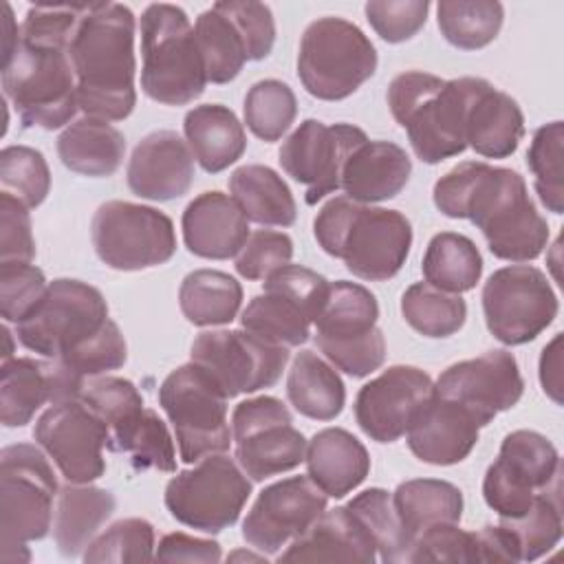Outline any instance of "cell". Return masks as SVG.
Returning a JSON list of instances; mask_svg holds the SVG:
<instances>
[{"label": "cell", "mask_w": 564, "mask_h": 564, "mask_svg": "<svg viewBox=\"0 0 564 564\" xmlns=\"http://www.w3.org/2000/svg\"><path fill=\"white\" fill-rule=\"evenodd\" d=\"M308 478L328 496L344 498L370 474V456L364 443L341 427L319 430L306 445Z\"/></svg>", "instance_id": "cell-32"}, {"label": "cell", "mask_w": 564, "mask_h": 564, "mask_svg": "<svg viewBox=\"0 0 564 564\" xmlns=\"http://www.w3.org/2000/svg\"><path fill=\"white\" fill-rule=\"evenodd\" d=\"M159 405L174 427L183 463H198L209 454L229 449L234 436L227 421V394L194 361L178 366L163 379Z\"/></svg>", "instance_id": "cell-10"}, {"label": "cell", "mask_w": 564, "mask_h": 564, "mask_svg": "<svg viewBox=\"0 0 564 564\" xmlns=\"http://www.w3.org/2000/svg\"><path fill=\"white\" fill-rule=\"evenodd\" d=\"M117 452H126L134 469L176 471V449L163 419L145 408L132 432L123 438Z\"/></svg>", "instance_id": "cell-50"}, {"label": "cell", "mask_w": 564, "mask_h": 564, "mask_svg": "<svg viewBox=\"0 0 564 564\" xmlns=\"http://www.w3.org/2000/svg\"><path fill=\"white\" fill-rule=\"evenodd\" d=\"M405 562H478L476 531H465L458 524L432 527L410 542Z\"/></svg>", "instance_id": "cell-55"}, {"label": "cell", "mask_w": 564, "mask_h": 564, "mask_svg": "<svg viewBox=\"0 0 564 564\" xmlns=\"http://www.w3.org/2000/svg\"><path fill=\"white\" fill-rule=\"evenodd\" d=\"M366 141V132L357 126H326L317 119H306L286 137L278 161L295 183L306 187V203L315 205L326 194L341 189L344 165Z\"/></svg>", "instance_id": "cell-21"}, {"label": "cell", "mask_w": 564, "mask_h": 564, "mask_svg": "<svg viewBox=\"0 0 564 564\" xmlns=\"http://www.w3.org/2000/svg\"><path fill=\"white\" fill-rule=\"evenodd\" d=\"M476 77L441 79L423 70H405L388 86L394 121L408 132L423 163H441L467 148L465 119Z\"/></svg>", "instance_id": "cell-4"}, {"label": "cell", "mask_w": 564, "mask_h": 564, "mask_svg": "<svg viewBox=\"0 0 564 564\" xmlns=\"http://www.w3.org/2000/svg\"><path fill=\"white\" fill-rule=\"evenodd\" d=\"M194 35L207 82L227 84L247 62L264 59L271 53L275 22L262 2L223 0L196 18Z\"/></svg>", "instance_id": "cell-12"}, {"label": "cell", "mask_w": 564, "mask_h": 564, "mask_svg": "<svg viewBox=\"0 0 564 564\" xmlns=\"http://www.w3.org/2000/svg\"><path fill=\"white\" fill-rule=\"evenodd\" d=\"M328 496L308 478L291 476L264 487L245 522V542L260 553H278L302 535L324 511Z\"/></svg>", "instance_id": "cell-22"}, {"label": "cell", "mask_w": 564, "mask_h": 564, "mask_svg": "<svg viewBox=\"0 0 564 564\" xmlns=\"http://www.w3.org/2000/svg\"><path fill=\"white\" fill-rule=\"evenodd\" d=\"M350 511L359 516V520L368 527L377 542L379 560L386 564L403 562L405 557V540L403 531L397 518V511L392 507V496L381 487H370L361 494H357L346 505Z\"/></svg>", "instance_id": "cell-48"}, {"label": "cell", "mask_w": 564, "mask_h": 564, "mask_svg": "<svg viewBox=\"0 0 564 564\" xmlns=\"http://www.w3.org/2000/svg\"><path fill=\"white\" fill-rule=\"evenodd\" d=\"M522 137L524 115L518 101L487 79L476 77L465 119L467 148L487 159H507L518 150Z\"/></svg>", "instance_id": "cell-30"}, {"label": "cell", "mask_w": 564, "mask_h": 564, "mask_svg": "<svg viewBox=\"0 0 564 564\" xmlns=\"http://www.w3.org/2000/svg\"><path fill=\"white\" fill-rule=\"evenodd\" d=\"M46 452L31 443L7 445L0 454L2 562H26V544L53 527L57 480Z\"/></svg>", "instance_id": "cell-6"}, {"label": "cell", "mask_w": 564, "mask_h": 564, "mask_svg": "<svg viewBox=\"0 0 564 564\" xmlns=\"http://www.w3.org/2000/svg\"><path fill=\"white\" fill-rule=\"evenodd\" d=\"M115 496L90 482L59 489L53 513V538L64 557L82 555L115 511Z\"/></svg>", "instance_id": "cell-34"}, {"label": "cell", "mask_w": 564, "mask_h": 564, "mask_svg": "<svg viewBox=\"0 0 564 564\" xmlns=\"http://www.w3.org/2000/svg\"><path fill=\"white\" fill-rule=\"evenodd\" d=\"M2 192L13 194L29 209L44 203L51 189V170L40 150L29 145H7L0 154Z\"/></svg>", "instance_id": "cell-47"}, {"label": "cell", "mask_w": 564, "mask_h": 564, "mask_svg": "<svg viewBox=\"0 0 564 564\" xmlns=\"http://www.w3.org/2000/svg\"><path fill=\"white\" fill-rule=\"evenodd\" d=\"M432 198L447 218L471 220L500 260H535L549 242L546 218L516 170L485 161L458 163L434 183Z\"/></svg>", "instance_id": "cell-1"}, {"label": "cell", "mask_w": 564, "mask_h": 564, "mask_svg": "<svg viewBox=\"0 0 564 564\" xmlns=\"http://www.w3.org/2000/svg\"><path fill=\"white\" fill-rule=\"evenodd\" d=\"M178 304L189 324L223 326L238 315L242 304V286L225 271L196 269L183 278Z\"/></svg>", "instance_id": "cell-39"}, {"label": "cell", "mask_w": 564, "mask_h": 564, "mask_svg": "<svg viewBox=\"0 0 564 564\" xmlns=\"http://www.w3.org/2000/svg\"><path fill=\"white\" fill-rule=\"evenodd\" d=\"M251 496V480L225 454H209L165 485V507L181 524L220 533L236 524Z\"/></svg>", "instance_id": "cell-13"}, {"label": "cell", "mask_w": 564, "mask_h": 564, "mask_svg": "<svg viewBox=\"0 0 564 564\" xmlns=\"http://www.w3.org/2000/svg\"><path fill=\"white\" fill-rule=\"evenodd\" d=\"M0 375V419L4 427L31 423L42 405L77 399L84 388V381L64 364L46 357H13L2 361Z\"/></svg>", "instance_id": "cell-25"}, {"label": "cell", "mask_w": 564, "mask_h": 564, "mask_svg": "<svg viewBox=\"0 0 564 564\" xmlns=\"http://www.w3.org/2000/svg\"><path fill=\"white\" fill-rule=\"evenodd\" d=\"M412 161L392 141H366L346 161L341 189L350 200L379 203L394 198L408 185Z\"/></svg>", "instance_id": "cell-31"}, {"label": "cell", "mask_w": 564, "mask_h": 564, "mask_svg": "<svg viewBox=\"0 0 564 564\" xmlns=\"http://www.w3.org/2000/svg\"><path fill=\"white\" fill-rule=\"evenodd\" d=\"M434 392L467 405L487 425L498 412L511 410L520 401L524 381L516 357L498 348L445 368L434 383Z\"/></svg>", "instance_id": "cell-24"}, {"label": "cell", "mask_w": 564, "mask_h": 564, "mask_svg": "<svg viewBox=\"0 0 564 564\" xmlns=\"http://www.w3.org/2000/svg\"><path fill=\"white\" fill-rule=\"evenodd\" d=\"M313 234L328 256L370 282L394 278L412 247V225L401 212L364 205L348 196H335L317 212Z\"/></svg>", "instance_id": "cell-3"}, {"label": "cell", "mask_w": 564, "mask_h": 564, "mask_svg": "<svg viewBox=\"0 0 564 564\" xmlns=\"http://www.w3.org/2000/svg\"><path fill=\"white\" fill-rule=\"evenodd\" d=\"M154 560L161 562H218L220 544L216 540L194 538L187 533H167L159 540Z\"/></svg>", "instance_id": "cell-58"}, {"label": "cell", "mask_w": 564, "mask_h": 564, "mask_svg": "<svg viewBox=\"0 0 564 564\" xmlns=\"http://www.w3.org/2000/svg\"><path fill=\"white\" fill-rule=\"evenodd\" d=\"M557 295L533 264H509L482 286V313L489 333L507 344L533 341L557 317Z\"/></svg>", "instance_id": "cell-17"}, {"label": "cell", "mask_w": 564, "mask_h": 564, "mask_svg": "<svg viewBox=\"0 0 564 564\" xmlns=\"http://www.w3.org/2000/svg\"><path fill=\"white\" fill-rule=\"evenodd\" d=\"M126 359H128L126 339L119 326L112 319H108L106 326L88 344H84L82 348H77L75 352L57 361L64 364L75 377H79L86 383L93 377L121 368Z\"/></svg>", "instance_id": "cell-53"}, {"label": "cell", "mask_w": 564, "mask_h": 564, "mask_svg": "<svg viewBox=\"0 0 564 564\" xmlns=\"http://www.w3.org/2000/svg\"><path fill=\"white\" fill-rule=\"evenodd\" d=\"M482 421L467 405L441 397L430 399L414 414L405 436L412 454L427 465H456L469 456L478 443Z\"/></svg>", "instance_id": "cell-26"}, {"label": "cell", "mask_w": 564, "mask_h": 564, "mask_svg": "<svg viewBox=\"0 0 564 564\" xmlns=\"http://www.w3.org/2000/svg\"><path fill=\"white\" fill-rule=\"evenodd\" d=\"M126 181L139 198L174 200L192 187L194 154L174 130L150 132L134 145Z\"/></svg>", "instance_id": "cell-27"}, {"label": "cell", "mask_w": 564, "mask_h": 564, "mask_svg": "<svg viewBox=\"0 0 564 564\" xmlns=\"http://www.w3.org/2000/svg\"><path fill=\"white\" fill-rule=\"evenodd\" d=\"M505 20V9L496 0H441L436 22L441 35L456 48L476 51L491 44Z\"/></svg>", "instance_id": "cell-42"}, {"label": "cell", "mask_w": 564, "mask_h": 564, "mask_svg": "<svg viewBox=\"0 0 564 564\" xmlns=\"http://www.w3.org/2000/svg\"><path fill=\"white\" fill-rule=\"evenodd\" d=\"M377 70V51L352 22L335 15L311 22L300 40L297 77L324 101L350 97Z\"/></svg>", "instance_id": "cell-8"}, {"label": "cell", "mask_w": 564, "mask_h": 564, "mask_svg": "<svg viewBox=\"0 0 564 564\" xmlns=\"http://www.w3.org/2000/svg\"><path fill=\"white\" fill-rule=\"evenodd\" d=\"M560 346H562V333H557L555 337H553V341L551 344H546L544 346V350H542V357H540V383H542V388H544V392L555 401V403H560L562 399H560V386H562V381H560V368H562V357H560Z\"/></svg>", "instance_id": "cell-59"}, {"label": "cell", "mask_w": 564, "mask_h": 564, "mask_svg": "<svg viewBox=\"0 0 564 564\" xmlns=\"http://www.w3.org/2000/svg\"><path fill=\"white\" fill-rule=\"evenodd\" d=\"M379 560L377 542L368 527L346 505L326 509L302 535H297L278 562H361Z\"/></svg>", "instance_id": "cell-28"}, {"label": "cell", "mask_w": 564, "mask_h": 564, "mask_svg": "<svg viewBox=\"0 0 564 564\" xmlns=\"http://www.w3.org/2000/svg\"><path fill=\"white\" fill-rule=\"evenodd\" d=\"M108 319V304L99 289L82 280L57 278L15 333L26 350L62 359L88 344Z\"/></svg>", "instance_id": "cell-11"}, {"label": "cell", "mask_w": 564, "mask_h": 564, "mask_svg": "<svg viewBox=\"0 0 564 564\" xmlns=\"http://www.w3.org/2000/svg\"><path fill=\"white\" fill-rule=\"evenodd\" d=\"M189 361L200 366L231 399L275 386L289 361V348L245 328L203 330L192 344Z\"/></svg>", "instance_id": "cell-19"}, {"label": "cell", "mask_w": 564, "mask_h": 564, "mask_svg": "<svg viewBox=\"0 0 564 564\" xmlns=\"http://www.w3.org/2000/svg\"><path fill=\"white\" fill-rule=\"evenodd\" d=\"M93 2H40L29 7L24 22L20 26V37L33 44H51V46H70V40L88 13Z\"/></svg>", "instance_id": "cell-51"}, {"label": "cell", "mask_w": 564, "mask_h": 564, "mask_svg": "<svg viewBox=\"0 0 564 564\" xmlns=\"http://www.w3.org/2000/svg\"><path fill=\"white\" fill-rule=\"evenodd\" d=\"M432 390L434 383L425 370L416 366H390L357 392V425L377 443H394L408 432Z\"/></svg>", "instance_id": "cell-23"}, {"label": "cell", "mask_w": 564, "mask_h": 564, "mask_svg": "<svg viewBox=\"0 0 564 564\" xmlns=\"http://www.w3.org/2000/svg\"><path fill=\"white\" fill-rule=\"evenodd\" d=\"M366 20L375 33L390 42L399 44L414 37L427 20L430 2L427 0H372L364 7Z\"/></svg>", "instance_id": "cell-56"}, {"label": "cell", "mask_w": 564, "mask_h": 564, "mask_svg": "<svg viewBox=\"0 0 564 564\" xmlns=\"http://www.w3.org/2000/svg\"><path fill=\"white\" fill-rule=\"evenodd\" d=\"M126 154L123 134L110 121L82 117L57 137V156L75 174L104 178L119 170Z\"/></svg>", "instance_id": "cell-35"}, {"label": "cell", "mask_w": 564, "mask_h": 564, "mask_svg": "<svg viewBox=\"0 0 564 564\" xmlns=\"http://www.w3.org/2000/svg\"><path fill=\"white\" fill-rule=\"evenodd\" d=\"M33 438L68 482L86 485L106 471L104 449H110V432L82 399L44 410L35 421Z\"/></svg>", "instance_id": "cell-20"}, {"label": "cell", "mask_w": 564, "mask_h": 564, "mask_svg": "<svg viewBox=\"0 0 564 564\" xmlns=\"http://www.w3.org/2000/svg\"><path fill=\"white\" fill-rule=\"evenodd\" d=\"M68 57L77 82V106L88 117L121 121L137 104L134 13L119 2H93L79 22Z\"/></svg>", "instance_id": "cell-2"}, {"label": "cell", "mask_w": 564, "mask_h": 564, "mask_svg": "<svg viewBox=\"0 0 564 564\" xmlns=\"http://www.w3.org/2000/svg\"><path fill=\"white\" fill-rule=\"evenodd\" d=\"M48 282L33 262H0V311L4 322L20 324L44 297Z\"/></svg>", "instance_id": "cell-52"}, {"label": "cell", "mask_w": 564, "mask_h": 564, "mask_svg": "<svg viewBox=\"0 0 564 564\" xmlns=\"http://www.w3.org/2000/svg\"><path fill=\"white\" fill-rule=\"evenodd\" d=\"M90 238L99 260L117 271L159 267L176 253V234L170 216L130 200L99 205L90 223Z\"/></svg>", "instance_id": "cell-15"}, {"label": "cell", "mask_w": 564, "mask_h": 564, "mask_svg": "<svg viewBox=\"0 0 564 564\" xmlns=\"http://www.w3.org/2000/svg\"><path fill=\"white\" fill-rule=\"evenodd\" d=\"M238 557H247V560H264V553L262 555H251V553H234V555H229V560H238Z\"/></svg>", "instance_id": "cell-60"}, {"label": "cell", "mask_w": 564, "mask_h": 564, "mask_svg": "<svg viewBox=\"0 0 564 564\" xmlns=\"http://www.w3.org/2000/svg\"><path fill=\"white\" fill-rule=\"evenodd\" d=\"M562 480V460L555 445L535 430H516L505 436L498 458L482 478L485 502L498 518L524 516L535 498Z\"/></svg>", "instance_id": "cell-16"}, {"label": "cell", "mask_w": 564, "mask_h": 564, "mask_svg": "<svg viewBox=\"0 0 564 564\" xmlns=\"http://www.w3.org/2000/svg\"><path fill=\"white\" fill-rule=\"evenodd\" d=\"M231 198L242 214L267 227H291L297 216L295 198L284 178L267 165H242L229 176Z\"/></svg>", "instance_id": "cell-37"}, {"label": "cell", "mask_w": 564, "mask_h": 564, "mask_svg": "<svg viewBox=\"0 0 564 564\" xmlns=\"http://www.w3.org/2000/svg\"><path fill=\"white\" fill-rule=\"evenodd\" d=\"M405 553L410 542L438 524H458L463 516V494L456 485L436 478H414L401 482L392 494ZM405 562V557H403Z\"/></svg>", "instance_id": "cell-36"}, {"label": "cell", "mask_w": 564, "mask_h": 564, "mask_svg": "<svg viewBox=\"0 0 564 564\" xmlns=\"http://www.w3.org/2000/svg\"><path fill=\"white\" fill-rule=\"evenodd\" d=\"M77 399H82L108 425L110 449L115 452L145 410L143 397L132 381L108 375L88 379Z\"/></svg>", "instance_id": "cell-43"}, {"label": "cell", "mask_w": 564, "mask_h": 564, "mask_svg": "<svg viewBox=\"0 0 564 564\" xmlns=\"http://www.w3.org/2000/svg\"><path fill=\"white\" fill-rule=\"evenodd\" d=\"M154 557V527L143 518L110 524L84 551V562H145Z\"/></svg>", "instance_id": "cell-49"}, {"label": "cell", "mask_w": 564, "mask_h": 564, "mask_svg": "<svg viewBox=\"0 0 564 564\" xmlns=\"http://www.w3.org/2000/svg\"><path fill=\"white\" fill-rule=\"evenodd\" d=\"M330 282L313 269L284 264L264 280V291L247 304L240 315L245 330L278 344L302 346L319 317Z\"/></svg>", "instance_id": "cell-14"}, {"label": "cell", "mask_w": 564, "mask_h": 564, "mask_svg": "<svg viewBox=\"0 0 564 564\" xmlns=\"http://www.w3.org/2000/svg\"><path fill=\"white\" fill-rule=\"evenodd\" d=\"M2 90L24 128L57 130L77 112V82L68 48L33 44L20 37L2 64Z\"/></svg>", "instance_id": "cell-7"}, {"label": "cell", "mask_w": 564, "mask_h": 564, "mask_svg": "<svg viewBox=\"0 0 564 564\" xmlns=\"http://www.w3.org/2000/svg\"><path fill=\"white\" fill-rule=\"evenodd\" d=\"M35 240L29 207L9 192H0V262H33Z\"/></svg>", "instance_id": "cell-57"}, {"label": "cell", "mask_w": 564, "mask_h": 564, "mask_svg": "<svg viewBox=\"0 0 564 564\" xmlns=\"http://www.w3.org/2000/svg\"><path fill=\"white\" fill-rule=\"evenodd\" d=\"M375 295L348 280L330 282L326 304L315 319V344L324 357L350 377H368L386 359V339L377 326Z\"/></svg>", "instance_id": "cell-9"}, {"label": "cell", "mask_w": 564, "mask_h": 564, "mask_svg": "<svg viewBox=\"0 0 564 564\" xmlns=\"http://www.w3.org/2000/svg\"><path fill=\"white\" fill-rule=\"evenodd\" d=\"M183 242L189 253L207 260L238 256L249 238V218L240 205L223 192L198 194L181 218Z\"/></svg>", "instance_id": "cell-29"}, {"label": "cell", "mask_w": 564, "mask_h": 564, "mask_svg": "<svg viewBox=\"0 0 564 564\" xmlns=\"http://www.w3.org/2000/svg\"><path fill=\"white\" fill-rule=\"evenodd\" d=\"M141 88L165 106H185L205 90L207 75L187 13L167 2L141 13Z\"/></svg>", "instance_id": "cell-5"}, {"label": "cell", "mask_w": 564, "mask_h": 564, "mask_svg": "<svg viewBox=\"0 0 564 564\" xmlns=\"http://www.w3.org/2000/svg\"><path fill=\"white\" fill-rule=\"evenodd\" d=\"M183 132L194 159L209 174L227 170L247 150L242 123L236 112L223 104H203L187 110Z\"/></svg>", "instance_id": "cell-33"}, {"label": "cell", "mask_w": 564, "mask_h": 564, "mask_svg": "<svg viewBox=\"0 0 564 564\" xmlns=\"http://www.w3.org/2000/svg\"><path fill=\"white\" fill-rule=\"evenodd\" d=\"M236 463L256 482L304 463L306 438L293 427L289 408L275 397L240 401L231 414Z\"/></svg>", "instance_id": "cell-18"}, {"label": "cell", "mask_w": 564, "mask_h": 564, "mask_svg": "<svg viewBox=\"0 0 564 564\" xmlns=\"http://www.w3.org/2000/svg\"><path fill=\"white\" fill-rule=\"evenodd\" d=\"M286 397L302 416L313 421H333L344 410L346 388L328 361L313 350H302L291 364Z\"/></svg>", "instance_id": "cell-38"}, {"label": "cell", "mask_w": 564, "mask_h": 564, "mask_svg": "<svg viewBox=\"0 0 564 564\" xmlns=\"http://www.w3.org/2000/svg\"><path fill=\"white\" fill-rule=\"evenodd\" d=\"M245 123L262 141L273 143L291 128L297 101L289 84L280 79L256 82L245 95Z\"/></svg>", "instance_id": "cell-45"}, {"label": "cell", "mask_w": 564, "mask_h": 564, "mask_svg": "<svg viewBox=\"0 0 564 564\" xmlns=\"http://www.w3.org/2000/svg\"><path fill=\"white\" fill-rule=\"evenodd\" d=\"M293 258V240L284 231L258 229L236 256V271L245 280H267L273 271L289 264Z\"/></svg>", "instance_id": "cell-54"}, {"label": "cell", "mask_w": 564, "mask_h": 564, "mask_svg": "<svg viewBox=\"0 0 564 564\" xmlns=\"http://www.w3.org/2000/svg\"><path fill=\"white\" fill-rule=\"evenodd\" d=\"M421 271L427 284L460 295L478 284L482 275V258L467 236L441 231L427 242Z\"/></svg>", "instance_id": "cell-41"}, {"label": "cell", "mask_w": 564, "mask_h": 564, "mask_svg": "<svg viewBox=\"0 0 564 564\" xmlns=\"http://www.w3.org/2000/svg\"><path fill=\"white\" fill-rule=\"evenodd\" d=\"M562 121L540 126L527 152V165L533 174L535 192L542 205L553 212H564V183H562Z\"/></svg>", "instance_id": "cell-46"}, {"label": "cell", "mask_w": 564, "mask_h": 564, "mask_svg": "<svg viewBox=\"0 0 564 564\" xmlns=\"http://www.w3.org/2000/svg\"><path fill=\"white\" fill-rule=\"evenodd\" d=\"M401 315L416 333L441 339L463 328L467 304L458 293L441 291L427 282H414L401 295Z\"/></svg>", "instance_id": "cell-44"}, {"label": "cell", "mask_w": 564, "mask_h": 564, "mask_svg": "<svg viewBox=\"0 0 564 564\" xmlns=\"http://www.w3.org/2000/svg\"><path fill=\"white\" fill-rule=\"evenodd\" d=\"M513 562H531L549 553L562 538V480L542 491L520 518H500Z\"/></svg>", "instance_id": "cell-40"}]
</instances>
